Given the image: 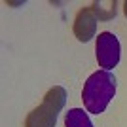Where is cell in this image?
Masks as SVG:
<instances>
[{
	"label": "cell",
	"mask_w": 127,
	"mask_h": 127,
	"mask_svg": "<svg viewBox=\"0 0 127 127\" xmlns=\"http://www.w3.org/2000/svg\"><path fill=\"white\" fill-rule=\"evenodd\" d=\"M116 95V78L108 70H97L85 80L82 89V101L89 114H102Z\"/></svg>",
	"instance_id": "obj_1"
},
{
	"label": "cell",
	"mask_w": 127,
	"mask_h": 127,
	"mask_svg": "<svg viewBox=\"0 0 127 127\" xmlns=\"http://www.w3.org/2000/svg\"><path fill=\"white\" fill-rule=\"evenodd\" d=\"M66 104V91L61 85H53L44 101L27 114L25 127H55L61 110Z\"/></svg>",
	"instance_id": "obj_2"
},
{
	"label": "cell",
	"mask_w": 127,
	"mask_h": 127,
	"mask_svg": "<svg viewBox=\"0 0 127 127\" xmlns=\"http://www.w3.org/2000/svg\"><path fill=\"white\" fill-rule=\"evenodd\" d=\"M95 53H97V63L102 70L116 68L120 63V40L112 32H101L97 36L95 44Z\"/></svg>",
	"instance_id": "obj_3"
},
{
	"label": "cell",
	"mask_w": 127,
	"mask_h": 127,
	"mask_svg": "<svg viewBox=\"0 0 127 127\" xmlns=\"http://www.w3.org/2000/svg\"><path fill=\"white\" fill-rule=\"evenodd\" d=\"M97 21H99V17H97L95 10L91 8V4L82 8L74 17V25H72L74 36L78 38L80 42H89L91 38H95Z\"/></svg>",
	"instance_id": "obj_4"
},
{
	"label": "cell",
	"mask_w": 127,
	"mask_h": 127,
	"mask_svg": "<svg viewBox=\"0 0 127 127\" xmlns=\"http://www.w3.org/2000/svg\"><path fill=\"white\" fill-rule=\"evenodd\" d=\"M64 127H93L87 112L82 108H70L64 116Z\"/></svg>",
	"instance_id": "obj_5"
},
{
	"label": "cell",
	"mask_w": 127,
	"mask_h": 127,
	"mask_svg": "<svg viewBox=\"0 0 127 127\" xmlns=\"http://www.w3.org/2000/svg\"><path fill=\"white\" fill-rule=\"evenodd\" d=\"M91 8L95 10L99 21H110V19L116 17L118 2H116V0H108V2H102V0L97 2V0H95V2H91Z\"/></svg>",
	"instance_id": "obj_6"
},
{
	"label": "cell",
	"mask_w": 127,
	"mask_h": 127,
	"mask_svg": "<svg viewBox=\"0 0 127 127\" xmlns=\"http://www.w3.org/2000/svg\"><path fill=\"white\" fill-rule=\"evenodd\" d=\"M123 13H125V17H127V0L123 2Z\"/></svg>",
	"instance_id": "obj_7"
}]
</instances>
